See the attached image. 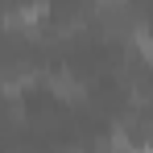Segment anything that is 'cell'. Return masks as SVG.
Segmentation results:
<instances>
[{
	"mask_svg": "<svg viewBox=\"0 0 153 153\" xmlns=\"http://www.w3.org/2000/svg\"><path fill=\"white\" fill-rule=\"evenodd\" d=\"M50 17V4L46 0H29V4H17L13 13H4V29L13 33H37Z\"/></svg>",
	"mask_w": 153,
	"mask_h": 153,
	"instance_id": "obj_1",
	"label": "cell"
},
{
	"mask_svg": "<svg viewBox=\"0 0 153 153\" xmlns=\"http://www.w3.org/2000/svg\"><path fill=\"white\" fill-rule=\"evenodd\" d=\"M100 4H120V0H100Z\"/></svg>",
	"mask_w": 153,
	"mask_h": 153,
	"instance_id": "obj_2",
	"label": "cell"
}]
</instances>
